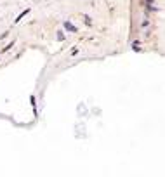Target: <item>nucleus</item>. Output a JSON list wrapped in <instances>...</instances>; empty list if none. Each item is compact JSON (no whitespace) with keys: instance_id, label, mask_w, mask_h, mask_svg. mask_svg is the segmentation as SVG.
I'll list each match as a JSON object with an SVG mask.
<instances>
[{"instance_id":"f257e3e1","label":"nucleus","mask_w":165,"mask_h":177,"mask_svg":"<svg viewBox=\"0 0 165 177\" xmlns=\"http://www.w3.org/2000/svg\"><path fill=\"white\" fill-rule=\"evenodd\" d=\"M65 28H66V30H69V31H77V28H75L73 24H71V23H66Z\"/></svg>"}]
</instances>
